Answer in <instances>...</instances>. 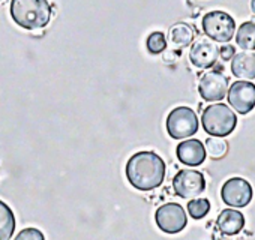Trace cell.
<instances>
[{
    "label": "cell",
    "instance_id": "4fadbf2b",
    "mask_svg": "<svg viewBox=\"0 0 255 240\" xmlns=\"http://www.w3.org/2000/svg\"><path fill=\"white\" fill-rule=\"evenodd\" d=\"M219 231L225 236H236L245 227V216L236 209H225L216 219Z\"/></svg>",
    "mask_w": 255,
    "mask_h": 240
},
{
    "label": "cell",
    "instance_id": "44dd1931",
    "mask_svg": "<svg viewBox=\"0 0 255 240\" xmlns=\"http://www.w3.org/2000/svg\"><path fill=\"white\" fill-rule=\"evenodd\" d=\"M14 240H45L44 234L41 230L38 228H33V227H29V228H24L21 230Z\"/></svg>",
    "mask_w": 255,
    "mask_h": 240
},
{
    "label": "cell",
    "instance_id": "277c9868",
    "mask_svg": "<svg viewBox=\"0 0 255 240\" xmlns=\"http://www.w3.org/2000/svg\"><path fill=\"white\" fill-rule=\"evenodd\" d=\"M198 131V117L189 107H177L167 117V132L174 140L195 135Z\"/></svg>",
    "mask_w": 255,
    "mask_h": 240
},
{
    "label": "cell",
    "instance_id": "2e32d148",
    "mask_svg": "<svg viewBox=\"0 0 255 240\" xmlns=\"http://www.w3.org/2000/svg\"><path fill=\"white\" fill-rule=\"evenodd\" d=\"M170 41L179 48H185L194 41V30L186 23H177L170 29Z\"/></svg>",
    "mask_w": 255,
    "mask_h": 240
},
{
    "label": "cell",
    "instance_id": "9a60e30c",
    "mask_svg": "<svg viewBox=\"0 0 255 240\" xmlns=\"http://www.w3.org/2000/svg\"><path fill=\"white\" fill-rule=\"evenodd\" d=\"M15 231V216L12 209L0 200V240H11Z\"/></svg>",
    "mask_w": 255,
    "mask_h": 240
},
{
    "label": "cell",
    "instance_id": "52a82bcc",
    "mask_svg": "<svg viewBox=\"0 0 255 240\" xmlns=\"http://www.w3.org/2000/svg\"><path fill=\"white\" fill-rule=\"evenodd\" d=\"M173 189L180 198H197L206 189V179L197 170H180L173 179Z\"/></svg>",
    "mask_w": 255,
    "mask_h": 240
},
{
    "label": "cell",
    "instance_id": "30bf717a",
    "mask_svg": "<svg viewBox=\"0 0 255 240\" xmlns=\"http://www.w3.org/2000/svg\"><path fill=\"white\" fill-rule=\"evenodd\" d=\"M228 102L239 114H248L255 107V84L249 81H236L228 89Z\"/></svg>",
    "mask_w": 255,
    "mask_h": 240
},
{
    "label": "cell",
    "instance_id": "ffe728a7",
    "mask_svg": "<svg viewBox=\"0 0 255 240\" xmlns=\"http://www.w3.org/2000/svg\"><path fill=\"white\" fill-rule=\"evenodd\" d=\"M146 47H147V51L150 54H161L167 48L165 35L162 32H153V33H150L149 38H147V41H146Z\"/></svg>",
    "mask_w": 255,
    "mask_h": 240
},
{
    "label": "cell",
    "instance_id": "8992f818",
    "mask_svg": "<svg viewBox=\"0 0 255 240\" xmlns=\"http://www.w3.org/2000/svg\"><path fill=\"white\" fill-rule=\"evenodd\" d=\"M155 222L161 231L167 234H177L186 227L188 216H186L185 209L180 204L167 203L158 207L155 213Z\"/></svg>",
    "mask_w": 255,
    "mask_h": 240
},
{
    "label": "cell",
    "instance_id": "d6986e66",
    "mask_svg": "<svg viewBox=\"0 0 255 240\" xmlns=\"http://www.w3.org/2000/svg\"><path fill=\"white\" fill-rule=\"evenodd\" d=\"M210 212V201L207 198H194L188 203V213L192 219H203Z\"/></svg>",
    "mask_w": 255,
    "mask_h": 240
},
{
    "label": "cell",
    "instance_id": "e0dca14e",
    "mask_svg": "<svg viewBox=\"0 0 255 240\" xmlns=\"http://www.w3.org/2000/svg\"><path fill=\"white\" fill-rule=\"evenodd\" d=\"M236 44L245 51L255 50V23L246 21L237 29Z\"/></svg>",
    "mask_w": 255,
    "mask_h": 240
},
{
    "label": "cell",
    "instance_id": "5bb4252c",
    "mask_svg": "<svg viewBox=\"0 0 255 240\" xmlns=\"http://www.w3.org/2000/svg\"><path fill=\"white\" fill-rule=\"evenodd\" d=\"M231 72L237 78L254 80L255 78V54L249 51H242L231 59Z\"/></svg>",
    "mask_w": 255,
    "mask_h": 240
},
{
    "label": "cell",
    "instance_id": "ac0fdd59",
    "mask_svg": "<svg viewBox=\"0 0 255 240\" xmlns=\"http://www.w3.org/2000/svg\"><path fill=\"white\" fill-rule=\"evenodd\" d=\"M204 149H206V153H209L212 159H221L228 152V143L221 137H210L206 140Z\"/></svg>",
    "mask_w": 255,
    "mask_h": 240
},
{
    "label": "cell",
    "instance_id": "7402d4cb",
    "mask_svg": "<svg viewBox=\"0 0 255 240\" xmlns=\"http://www.w3.org/2000/svg\"><path fill=\"white\" fill-rule=\"evenodd\" d=\"M236 54V48L233 47V45H230V44H225V45H222L221 48H219V56H221V59L222 60H231L233 59V56Z\"/></svg>",
    "mask_w": 255,
    "mask_h": 240
},
{
    "label": "cell",
    "instance_id": "603a6c76",
    "mask_svg": "<svg viewBox=\"0 0 255 240\" xmlns=\"http://www.w3.org/2000/svg\"><path fill=\"white\" fill-rule=\"evenodd\" d=\"M251 9H252V12L255 15V0H252V2H251Z\"/></svg>",
    "mask_w": 255,
    "mask_h": 240
},
{
    "label": "cell",
    "instance_id": "8fae6325",
    "mask_svg": "<svg viewBox=\"0 0 255 240\" xmlns=\"http://www.w3.org/2000/svg\"><path fill=\"white\" fill-rule=\"evenodd\" d=\"M219 57V48L218 45L207 38L197 39L189 51V60L195 68L207 69L212 68Z\"/></svg>",
    "mask_w": 255,
    "mask_h": 240
},
{
    "label": "cell",
    "instance_id": "5b68a950",
    "mask_svg": "<svg viewBox=\"0 0 255 240\" xmlns=\"http://www.w3.org/2000/svg\"><path fill=\"white\" fill-rule=\"evenodd\" d=\"M203 32L207 38L215 42H228L233 39L236 32L234 18L224 11H212L203 17Z\"/></svg>",
    "mask_w": 255,
    "mask_h": 240
},
{
    "label": "cell",
    "instance_id": "7a4b0ae2",
    "mask_svg": "<svg viewBox=\"0 0 255 240\" xmlns=\"http://www.w3.org/2000/svg\"><path fill=\"white\" fill-rule=\"evenodd\" d=\"M11 17L26 30H38L48 26L53 9L48 0H11Z\"/></svg>",
    "mask_w": 255,
    "mask_h": 240
},
{
    "label": "cell",
    "instance_id": "3957f363",
    "mask_svg": "<svg viewBox=\"0 0 255 240\" xmlns=\"http://www.w3.org/2000/svg\"><path fill=\"white\" fill-rule=\"evenodd\" d=\"M201 125L209 135L224 138L236 129L237 117L228 105L213 104L203 111Z\"/></svg>",
    "mask_w": 255,
    "mask_h": 240
},
{
    "label": "cell",
    "instance_id": "9c48e42d",
    "mask_svg": "<svg viewBox=\"0 0 255 240\" xmlns=\"http://www.w3.org/2000/svg\"><path fill=\"white\" fill-rule=\"evenodd\" d=\"M198 92H200V96L207 102L221 101L225 98L228 92V78L218 71L206 72L200 78Z\"/></svg>",
    "mask_w": 255,
    "mask_h": 240
},
{
    "label": "cell",
    "instance_id": "7c38bea8",
    "mask_svg": "<svg viewBox=\"0 0 255 240\" xmlns=\"http://www.w3.org/2000/svg\"><path fill=\"white\" fill-rule=\"evenodd\" d=\"M177 159L188 167H198L206 159V149L200 140L191 138L182 141L176 149Z\"/></svg>",
    "mask_w": 255,
    "mask_h": 240
},
{
    "label": "cell",
    "instance_id": "ba28073f",
    "mask_svg": "<svg viewBox=\"0 0 255 240\" xmlns=\"http://www.w3.org/2000/svg\"><path fill=\"white\" fill-rule=\"evenodd\" d=\"M221 198L230 207H245L252 200V186L242 177L228 179L221 189Z\"/></svg>",
    "mask_w": 255,
    "mask_h": 240
},
{
    "label": "cell",
    "instance_id": "6da1fadb",
    "mask_svg": "<svg viewBox=\"0 0 255 240\" xmlns=\"http://www.w3.org/2000/svg\"><path fill=\"white\" fill-rule=\"evenodd\" d=\"M126 179L138 191L147 192L159 188L165 179V162L155 152L134 153L126 162Z\"/></svg>",
    "mask_w": 255,
    "mask_h": 240
}]
</instances>
